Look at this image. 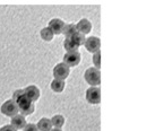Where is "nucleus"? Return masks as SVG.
Returning a JSON list of instances; mask_svg holds the SVG:
<instances>
[{"label": "nucleus", "mask_w": 155, "mask_h": 131, "mask_svg": "<svg viewBox=\"0 0 155 131\" xmlns=\"http://www.w3.org/2000/svg\"><path fill=\"white\" fill-rule=\"evenodd\" d=\"M16 103H17V105H18L19 113L22 114V115H24V117L31 115V114L34 112V110H35L34 102L32 100H30L25 94L19 97V98L16 101Z\"/></svg>", "instance_id": "f257e3e1"}, {"label": "nucleus", "mask_w": 155, "mask_h": 131, "mask_svg": "<svg viewBox=\"0 0 155 131\" xmlns=\"http://www.w3.org/2000/svg\"><path fill=\"white\" fill-rule=\"evenodd\" d=\"M84 79L90 86H100L101 85V71L95 67H90L85 70Z\"/></svg>", "instance_id": "f03ea898"}, {"label": "nucleus", "mask_w": 155, "mask_h": 131, "mask_svg": "<svg viewBox=\"0 0 155 131\" xmlns=\"http://www.w3.org/2000/svg\"><path fill=\"white\" fill-rule=\"evenodd\" d=\"M0 111H1V113L4 114V115L9 117V118H13L16 114L19 113L17 103L13 98L5 101L4 103L1 104V106H0Z\"/></svg>", "instance_id": "7ed1b4c3"}, {"label": "nucleus", "mask_w": 155, "mask_h": 131, "mask_svg": "<svg viewBox=\"0 0 155 131\" xmlns=\"http://www.w3.org/2000/svg\"><path fill=\"white\" fill-rule=\"evenodd\" d=\"M52 74H53V77L56 79L66 80L68 78L69 74H70V67H68L65 62H59L53 67Z\"/></svg>", "instance_id": "20e7f679"}, {"label": "nucleus", "mask_w": 155, "mask_h": 131, "mask_svg": "<svg viewBox=\"0 0 155 131\" xmlns=\"http://www.w3.org/2000/svg\"><path fill=\"white\" fill-rule=\"evenodd\" d=\"M86 101L90 104L97 105L101 103V88L99 86H91L85 93Z\"/></svg>", "instance_id": "39448f33"}, {"label": "nucleus", "mask_w": 155, "mask_h": 131, "mask_svg": "<svg viewBox=\"0 0 155 131\" xmlns=\"http://www.w3.org/2000/svg\"><path fill=\"white\" fill-rule=\"evenodd\" d=\"M84 46L88 52L93 53L100 51L101 49V40L97 36H90V37H86V41H85V44Z\"/></svg>", "instance_id": "423d86ee"}, {"label": "nucleus", "mask_w": 155, "mask_h": 131, "mask_svg": "<svg viewBox=\"0 0 155 131\" xmlns=\"http://www.w3.org/2000/svg\"><path fill=\"white\" fill-rule=\"evenodd\" d=\"M81 59H82V56L78 51H74V52H66L65 56H64V61L68 67H76V66L79 65L81 62Z\"/></svg>", "instance_id": "0eeeda50"}, {"label": "nucleus", "mask_w": 155, "mask_h": 131, "mask_svg": "<svg viewBox=\"0 0 155 131\" xmlns=\"http://www.w3.org/2000/svg\"><path fill=\"white\" fill-rule=\"evenodd\" d=\"M48 27L53 32V34L54 35L62 34L64 27H65V22H64L61 18H52L51 21L49 22Z\"/></svg>", "instance_id": "6e6552de"}, {"label": "nucleus", "mask_w": 155, "mask_h": 131, "mask_svg": "<svg viewBox=\"0 0 155 131\" xmlns=\"http://www.w3.org/2000/svg\"><path fill=\"white\" fill-rule=\"evenodd\" d=\"M24 93H25V95L30 100H32L33 102H36V101H39L40 96H41V91H40V88L38 86H35V85H28V86H26L24 88Z\"/></svg>", "instance_id": "1a4fd4ad"}, {"label": "nucleus", "mask_w": 155, "mask_h": 131, "mask_svg": "<svg viewBox=\"0 0 155 131\" xmlns=\"http://www.w3.org/2000/svg\"><path fill=\"white\" fill-rule=\"evenodd\" d=\"M76 27H77V31L79 32V33L86 35L92 31V23H91L90 19H87V18H82V19L76 24Z\"/></svg>", "instance_id": "9d476101"}, {"label": "nucleus", "mask_w": 155, "mask_h": 131, "mask_svg": "<svg viewBox=\"0 0 155 131\" xmlns=\"http://www.w3.org/2000/svg\"><path fill=\"white\" fill-rule=\"evenodd\" d=\"M10 124L13 126L14 128H16L17 130H19V129H24V127H25L26 124H27V122H26V119L24 115H22L21 113L16 114L15 117H13L12 118V121H10Z\"/></svg>", "instance_id": "9b49d317"}, {"label": "nucleus", "mask_w": 155, "mask_h": 131, "mask_svg": "<svg viewBox=\"0 0 155 131\" xmlns=\"http://www.w3.org/2000/svg\"><path fill=\"white\" fill-rule=\"evenodd\" d=\"M66 83L65 80H61V79H56L53 78V80L50 84V88H51L52 92L54 93H61L65 91Z\"/></svg>", "instance_id": "f8f14e48"}, {"label": "nucleus", "mask_w": 155, "mask_h": 131, "mask_svg": "<svg viewBox=\"0 0 155 131\" xmlns=\"http://www.w3.org/2000/svg\"><path fill=\"white\" fill-rule=\"evenodd\" d=\"M38 128H39L40 131H50L53 128L51 122V119L49 118H41L38 121Z\"/></svg>", "instance_id": "ddd939ff"}, {"label": "nucleus", "mask_w": 155, "mask_h": 131, "mask_svg": "<svg viewBox=\"0 0 155 131\" xmlns=\"http://www.w3.org/2000/svg\"><path fill=\"white\" fill-rule=\"evenodd\" d=\"M77 32L78 31H77V27H76V24L67 23V24H65L62 34L65 35V37H71V36H74Z\"/></svg>", "instance_id": "4468645a"}, {"label": "nucleus", "mask_w": 155, "mask_h": 131, "mask_svg": "<svg viewBox=\"0 0 155 131\" xmlns=\"http://www.w3.org/2000/svg\"><path fill=\"white\" fill-rule=\"evenodd\" d=\"M64 48L67 52H74V51H78V48L79 45L74 42V40L71 37H65V41H64Z\"/></svg>", "instance_id": "2eb2a0df"}, {"label": "nucleus", "mask_w": 155, "mask_h": 131, "mask_svg": "<svg viewBox=\"0 0 155 131\" xmlns=\"http://www.w3.org/2000/svg\"><path fill=\"white\" fill-rule=\"evenodd\" d=\"M40 36H41V39L45 41V42H50L53 40L54 37V34H53V32L49 28V27H43L41 31H40Z\"/></svg>", "instance_id": "dca6fc26"}, {"label": "nucleus", "mask_w": 155, "mask_h": 131, "mask_svg": "<svg viewBox=\"0 0 155 131\" xmlns=\"http://www.w3.org/2000/svg\"><path fill=\"white\" fill-rule=\"evenodd\" d=\"M51 122L53 128L61 129V128L65 126V118L61 114H56V115H53L51 118Z\"/></svg>", "instance_id": "f3484780"}, {"label": "nucleus", "mask_w": 155, "mask_h": 131, "mask_svg": "<svg viewBox=\"0 0 155 131\" xmlns=\"http://www.w3.org/2000/svg\"><path fill=\"white\" fill-rule=\"evenodd\" d=\"M71 39H73L74 42L77 44V45H79V46H81V45H84V44H85V41H86L85 35L82 34V33H79V32H77L74 36H71Z\"/></svg>", "instance_id": "a211bd4d"}, {"label": "nucleus", "mask_w": 155, "mask_h": 131, "mask_svg": "<svg viewBox=\"0 0 155 131\" xmlns=\"http://www.w3.org/2000/svg\"><path fill=\"white\" fill-rule=\"evenodd\" d=\"M92 61H93V65H94L95 68H97V69L101 68V51H97L93 54Z\"/></svg>", "instance_id": "6ab92c4d"}, {"label": "nucleus", "mask_w": 155, "mask_h": 131, "mask_svg": "<svg viewBox=\"0 0 155 131\" xmlns=\"http://www.w3.org/2000/svg\"><path fill=\"white\" fill-rule=\"evenodd\" d=\"M23 131H40V130L39 128H38V126L34 124V123H27L25 127H24Z\"/></svg>", "instance_id": "aec40b11"}, {"label": "nucleus", "mask_w": 155, "mask_h": 131, "mask_svg": "<svg viewBox=\"0 0 155 131\" xmlns=\"http://www.w3.org/2000/svg\"><path fill=\"white\" fill-rule=\"evenodd\" d=\"M24 94H25V93H24V88H23V89H16V91L13 93V97H12V98L16 102V101L22 96V95H24Z\"/></svg>", "instance_id": "412c9836"}, {"label": "nucleus", "mask_w": 155, "mask_h": 131, "mask_svg": "<svg viewBox=\"0 0 155 131\" xmlns=\"http://www.w3.org/2000/svg\"><path fill=\"white\" fill-rule=\"evenodd\" d=\"M0 131H17L16 128H14L12 124H6L4 127L0 129Z\"/></svg>", "instance_id": "4be33fe9"}, {"label": "nucleus", "mask_w": 155, "mask_h": 131, "mask_svg": "<svg viewBox=\"0 0 155 131\" xmlns=\"http://www.w3.org/2000/svg\"><path fill=\"white\" fill-rule=\"evenodd\" d=\"M50 131H62V130H61V129H58V128H52Z\"/></svg>", "instance_id": "5701e85b"}]
</instances>
